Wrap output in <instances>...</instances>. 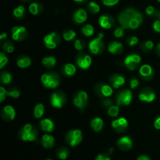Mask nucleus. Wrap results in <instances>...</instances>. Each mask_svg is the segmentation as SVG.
<instances>
[{
  "mask_svg": "<svg viewBox=\"0 0 160 160\" xmlns=\"http://www.w3.org/2000/svg\"><path fill=\"white\" fill-rule=\"evenodd\" d=\"M118 20L125 29H136L143 22V17L134 9L128 8L120 12Z\"/></svg>",
  "mask_w": 160,
  "mask_h": 160,
  "instance_id": "nucleus-1",
  "label": "nucleus"
},
{
  "mask_svg": "<svg viewBox=\"0 0 160 160\" xmlns=\"http://www.w3.org/2000/svg\"><path fill=\"white\" fill-rule=\"evenodd\" d=\"M19 137L23 142H34L37 140L38 131L33 125H24L19 132Z\"/></svg>",
  "mask_w": 160,
  "mask_h": 160,
  "instance_id": "nucleus-2",
  "label": "nucleus"
},
{
  "mask_svg": "<svg viewBox=\"0 0 160 160\" xmlns=\"http://www.w3.org/2000/svg\"><path fill=\"white\" fill-rule=\"evenodd\" d=\"M41 81L44 87L46 88L54 89L56 88L60 84V78L55 72L45 73L41 77Z\"/></svg>",
  "mask_w": 160,
  "mask_h": 160,
  "instance_id": "nucleus-3",
  "label": "nucleus"
},
{
  "mask_svg": "<svg viewBox=\"0 0 160 160\" xmlns=\"http://www.w3.org/2000/svg\"><path fill=\"white\" fill-rule=\"evenodd\" d=\"M66 142L71 147L77 146L81 142L83 139V134L80 130L73 129L69 131L66 134Z\"/></svg>",
  "mask_w": 160,
  "mask_h": 160,
  "instance_id": "nucleus-4",
  "label": "nucleus"
},
{
  "mask_svg": "<svg viewBox=\"0 0 160 160\" xmlns=\"http://www.w3.org/2000/svg\"><path fill=\"white\" fill-rule=\"evenodd\" d=\"M73 103L81 110H84L88 103V95L84 91L76 92L73 98Z\"/></svg>",
  "mask_w": 160,
  "mask_h": 160,
  "instance_id": "nucleus-5",
  "label": "nucleus"
},
{
  "mask_svg": "<svg viewBox=\"0 0 160 160\" xmlns=\"http://www.w3.org/2000/svg\"><path fill=\"white\" fill-rule=\"evenodd\" d=\"M133 99V95L129 89L120 91L116 97L117 106H129Z\"/></svg>",
  "mask_w": 160,
  "mask_h": 160,
  "instance_id": "nucleus-6",
  "label": "nucleus"
},
{
  "mask_svg": "<svg viewBox=\"0 0 160 160\" xmlns=\"http://www.w3.org/2000/svg\"><path fill=\"white\" fill-rule=\"evenodd\" d=\"M103 39V34L102 33H99L98 37L96 38L93 39L90 42L88 45L89 50L91 52L93 53L95 55H98L103 51L104 48V43L102 42Z\"/></svg>",
  "mask_w": 160,
  "mask_h": 160,
  "instance_id": "nucleus-7",
  "label": "nucleus"
},
{
  "mask_svg": "<svg viewBox=\"0 0 160 160\" xmlns=\"http://www.w3.org/2000/svg\"><path fill=\"white\" fill-rule=\"evenodd\" d=\"M67 102V97L62 92H55L52 94L50 98V103L55 108L60 109L64 106Z\"/></svg>",
  "mask_w": 160,
  "mask_h": 160,
  "instance_id": "nucleus-8",
  "label": "nucleus"
},
{
  "mask_svg": "<svg viewBox=\"0 0 160 160\" xmlns=\"http://www.w3.org/2000/svg\"><path fill=\"white\" fill-rule=\"evenodd\" d=\"M60 42V36L58 33L52 32L47 34L44 38V43L46 48L49 49H54Z\"/></svg>",
  "mask_w": 160,
  "mask_h": 160,
  "instance_id": "nucleus-9",
  "label": "nucleus"
},
{
  "mask_svg": "<svg viewBox=\"0 0 160 160\" xmlns=\"http://www.w3.org/2000/svg\"><path fill=\"white\" fill-rule=\"evenodd\" d=\"M141 61H142V58L139 55L131 54L125 58L124 64L128 70H134L139 67Z\"/></svg>",
  "mask_w": 160,
  "mask_h": 160,
  "instance_id": "nucleus-10",
  "label": "nucleus"
},
{
  "mask_svg": "<svg viewBox=\"0 0 160 160\" xmlns=\"http://www.w3.org/2000/svg\"><path fill=\"white\" fill-rule=\"evenodd\" d=\"M95 92L98 96L101 98H109L112 95V88L108 84L99 83L95 87Z\"/></svg>",
  "mask_w": 160,
  "mask_h": 160,
  "instance_id": "nucleus-11",
  "label": "nucleus"
},
{
  "mask_svg": "<svg viewBox=\"0 0 160 160\" xmlns=\"http://www.w3.org/2000/svg\"><path fill=\"white\" fill-rule=\"evenodd\" d=\"M92 59L89 55L81 52L78 54L76 57L77 65L82 70H87L92 65Z\"/></svg>",
  "mask_w": 160,
  "mask_h": 160,
  "instance_id": "nucleus-12",
  "label": "nucleus"
},
{
  "mask_svg": "<svg viewBox=\"0 0 160 160\" xmlns=\"http://www.w3.org/2000/svg\"><path fill=\"white\" fill-rule=\"evenodd\" d=\"M11 34H12V38L14 41L22 42V41L26 39L27 36H28V32H27V30L24 27L17 26L12 28Z\"/></svg>",
  "mask_w": 160,
  "mask_h": 160,
  "instance_id": "nucleus-13",
  "label": "nucleus"
},
{
  "mask_svg": "<svg viewBox=\"0 0 160 160\" xmlns=\"http://www.w3.org/2000/svg\"><path fill=\"white\" fill-rule=\"evenodd\" d=\"M156 96V95L154 91L152 88H148L142 89L138 95L139 99L142 102H152L155 100Z\"/></svg>",
  "mask_w": 160,
  "mask_h": 160,
  "instance_id": "nucleus-14",
  "label": "nucleus"
},
{
  "mask_svg": "<svg viewBox=\"0 0 160 160\" xmlns=\"http://www.w3.org/2000/svg\"><path fill=\"white\" fill-rule=\"evenodd\" d=\"M139 73L142 79L145 81H151L154 76V71L152 67L148 64L142 65L139 69Z\"/></svg>",
  "mask_w": 160,
  "mask_h": 160,
  "instance_id": "nucleus-15",
  "label": "nucleus"
},
{
  "mask_svg": "<svg viewBox=\"0 0 160 160\" xmlns=\"http://www.w3.org/2000/svg\"><path fill=\"white\" fill-rule=\"evenodd\" d=\"M128 127V122L127 119L121 117V118L117 119L112 122V128L114 131L118 133L124 132Z\"/></svg>",
  "mask_w": 160,
  "mask_h": 160,
  "instance_id": "nucleus-16",
  "label": "nucleus"
},
{
  "mask_svg": "<svg viewBox=\"0 0 160 160\" xmlns=\"http://www.w3.org/2000/svg\"><path fill=\"white\" fill-rule=\"evenodd\" d=\"M98 23H99L100 26L104 29H110L115 24V20H114L113 17L111 16L108 15V14H104L99 17Z\"/></svg>",
  "mask_w": 160,
  "mask_h": 160,
  "instance_id": "nucleus-17",
  "label": "nucleus"
},
{
  "mask_svg": "<svg viewBox=\"0 0 160 160\" xmlns=\"http://www.w3.org/2000/svg\"><path fill=\"white\" fill-rule=\"evenodd\" d=\"M117 145L120 149L123 150V151H128V150L132 148L133 141L129 136H123L117 141Z\"/></svg>",
  "mask_w": 160,
  "mask_h": 160,
  "instance_id": "nucleus-18",
  "label": "nucleus"
},
{
  "mask_svg": "<svg viewBox=\"0 0 160 160\" xmlns=\"http://www.w3.org/2000/svg\"><path fill=\"white\" fill-rule=\"evenodd\" d=\"M1 116L2 119L6 121H11L15 119L16 112L15 109L11 106H6L2 109Z\"/></svg>",
  "mask_w": 160,
  "mask_h": 160,
  "instance_id": "nucleus-19",
  "label": "nucleus"
},
{
  "mask_svg": "<svg viewBox=\"0 0 160 160\" xmlns=\"http://www.w3.org/2000/svg\"><path fill=\"white\" fill-rule=\"evenodd\" d=\"M109 82L114 88H119L125 84V78L122 75L118 73H114L109 78Z\"/></svg>",
  "mask_w": 160,
  "mask_h": 160,
  "instance_id": "nucleus-20",
  "label": "nucleus"
},
{
  "mask_svg": "<svg viewBox=\"0 0 160 160\" xmlns=\"http://www.w3.org/2000/svg\"><path fill=\"white\" fill-rule=\"evenodd\" d=\"M88 14L87 12L84 10V9H79L73 13V21L76 23L79 24V23H83L87 20Z\"/></svg>",
  "mask_w": 160,
  "mask_h": 160,
  "instance_id": "nucleus-21",
  "label": "nucleus"
},
{
  "mask_svg": "<svg viewBox=\"0 0 160 160\" xmlns=\"http://www.w3.org/2000/svg\"><path fill=\"white\" fill-rule=\"evenodd\" d=\"M39 126H40V128L42 131L48 133L52 132L55 128L54 123L50 119H44V120H42L39 123Z\"/></svg>",
  "mask_w": 160,
  "mask_h": 160,
  "instance_id": "nucleus-22",
  "label": "nucleus"
},
{
  "mask_svg": "<svg viewBox=\"0 0 160 160\" xmlns=\"http://www.w3.org/2000/svg\"><path fill=\"white\" fill-rule=\"evenodd\" d=\"M123 50V45L119 42H112L108 45V51L112 54H120Z\"/></svg>",
  "mask_w": 160,
  "mask_h": 160,
  "instance_id": "nucleus-23",
  "label": "nucleus"
},
{
  "mask_svg": "<svg viewBox=\"0 0 160 160\" xmlns=\"http://www.w3.org/2000/svg\"><path fill=\"white\" fill-rule=\"evenodd\" d=\"M61 71H62V74L65 75L67 77H71L73 76L76 73L77 70L76 67L72 63H66L61 68Z\"/></svg>",
  "mask_w": 160,
  "mask_h": 160,
  "instance_id": "nucleus-24",
  "label": "nucleus"
},
{
  "mask_svg": "<svg viewBox=\"0 0 160 160\" xmlns=\"http://www.w3.org/2000/svg\"><path fill=\"white\" fill-rule=\"evenodd\" d=\"M42 145L45 148H51L54 145L55 140L54 138L49 134H44L42 138Z\"/></svg>",
  "mask_w": 160,
  "mask_h": 160,
  "instance_id": "nucleus-25",
  "label": "nucleus"
},
{
  "mask_svg": "<svg viewBox=\"0 0 160 160\" xmlns=\"http://www.w3.org/2000/svg\"><path fill=\"white\" fill-rule=\"evenodd\" d=\"M103 125H104L103 120L99 117H95L91 121V127H92V130L96 132H99L102 130Z\"/></svg>",
  "mask_w": 160,
  "mask_h": 160,
  "instance_id": "nucleus-26",
  "label": "nucleus"
},
{
  "mask_svg": "<svg viewBox=\"0 0 160 160\" xmlns=\"http://www.w3.org/2000/svg\"><path fill=\"white\" fill-rule=\"evenodd\" d=\"M17 64L20 68H28L31 64V59L28 56H21L17 59Z\"/></svg>",
  "mask_w": 160,
  "mask_h": 160,
  "instance_id": "nucleus-27",
  "label": "nucleus"
},
{
  "mask_svg": "<svg viewBox=\"0 0 160 160\" xmlns=\"http://www.w3.org/2000/svg\"><path fill=\"white\" fill-rule=\"evenodd\" d=\"M42 62L46 68H53L56 65V59L54 56H46L42 59Z\"/></svg>",
  "mask_w": 160,
  "mask_h": 160,
  "instance_id": "nucleus-28",
  "label": "nucleus"
},
{
  "mask_svg": "<svg viewBox=\"0 0 160 160\" xmlns=\"http://www.w3.org/2000/svg\"><path fill=\"white\" fill-rule=\"evenodd\" d=\"M43 10V7L40 3L33 2L29 6V11L33 15H38Z\"/></svg>",
  "mask_w": 160,
  "mask_h": 160,
  "instance_id": "nucleus-29",
  "label": "nucleus"
},
{
  "mask_svg": "<svg viewBox=\"0 0 160 160\" xmlns=\"http://www.w3.org/2000/svg\"><path fill=\"white\" fill-rule=\"evenodd\" d=\"M45 113V107L44 105L42 103H38L35 106L34 109V116L35 118L39 119L42 117V116Z\"/></svg>",
  "mask_w": 160,
  "mask_h": 160,
  "instance_id": "nucleus-30",
  "label": "nucleus"
},
{
  "mask_svg": "<svg viewBox=\"0 0 160 160\" xmlns=\"http://www.w3.org/2000/svg\"><path fill=\"white\" fill-rule=\"evenodd\" d=\"M69 154H70L69 150L67 149V148H64V147L59 148V149L57 150V152H56V156H57V157L61 160L67 159Z\"/></svg>",
  "mask_w": 160,
  "mask_h": 160,
  "instance_id": "nucleus-31",
  "label": "nucleus"
},
{
  "mask_svg": "<svg viewBox=\"0 0 160 160\" xmlns=\"http://www.w3.org/2000/svg\"><path fill=\"white\" fill-rule=\"evenodd\" d=\"M81 31H82L83 34L87 36V37H91L95 33L93 26L91 24H85L84 26H83L81 28Z\"/></svg>",
  "mask_w": 160,
  "mask_h": 160,
  "instance_id": "nucleus-32",
  "label": "nucleus"
},
{
  "mask_svg": "<svg viewBox=\"0 0 160 160\" xmlns=\"http://www.w3.org/2000/svg\"><path fill=\"white\" fill-rule=\"evenodd\" d=\"M62 37H63L65 41L70 42V41L73 40L75 38V37H76V33L73 30H66L62 33Z\"/></svg>",
  "mask_w": 160,
  "mask_h": 160,
  "instance_id": "nucleus-33",
  "label": "nucleus"
},
{
  "mask_svg": "<svg viewBox=\"0 0 160 160\" xmlns=\"http://www.w3.org/2000/svg\"><path fill=\"white\" fill-rule=\"evenodd\" d=\"M13 16L17 19L23 18L25 16V8L23 6H17L13 10Z\"/></svg>",
  "mask_w": 160,
  "mask_h": 160,
  "instance_id": "nucleus-34",
  "label": "nucleus"
},
{
  "mask_svg": "<svg viewBox=\"0 0 160 160\" xmlns=\"http://www.w3.org/2000/svg\"><path fill=\"white\" fill-rule=\"evenodd\" d=\"M0 79H1V82L4 84H10L12 81V75L7 71H4L1 73L0 76Z\"/></svg>",
  "mask_w": 160,
  "mask_h": 160,
  "instance_id": "nucleus-35",
  "label": "nucleus"
},
{
  "mask_svg": "<svg viewBox=\"0 0 160 160\" xmlns=\"http://www.w3.org/2000/svg\"><path fill=\"white\" fill-rule=\"evenodd\" d=\"M141 48H142V51L148 52L152 51V48H154V43L152 41H145L141 45Z\"/></svg>",
  "mask_w": 160,
  "mask_h": 160,
  "instance_id": "nucleus-36",
  "label": "nucleus"
},
{
  "mask_svg": "<svg viewBox=\"0 0 160 160\" xmlns=\"http://www.w3.org/2000/svg\"><path fill=\"white\" fill-rule=\"evenodd\" d=\"M119 113H120V108H119V106H113V105H112L108 109V114H109V117H118Z\"/></svg>",
  "mask_w": 160,
  "mask_h": 160,
  "instance_id": "nucleus-37",
  "label": "nucleus"
},
{
  "mask_svg": "<svg viewBox=\"0 0 160 160\" xmlns=\"http://www.w3.org/2000/svg\"><path fill=\"white\" fill-rule=\"evenodd\" d=\"M88 10L91 12V13H98L100 11V7L96 2H90L88 5Z\"/></svg>",
  "mask_w": 160,
  "mask_h": 160,
  "instance_id": "nucleus-38",
  "label": "nucleus"
},
{
  "mask_svg": "<svg viewBox=\"0 0 160 160\" xmlns=\"http://www.w3.org/2000/svg\"><path fill=\"white\" fill-rule=\"evenodd\" d=\"M2 49L3 51L6 52L11 53L13 52L14 50V45L11 41H7V42H5L4 44L2 45Z\"/></svg>",
  "mask_w": 160,
  "mask_h": 160,
  "instance_id": "nucleus-39",
  "label": "nucleus"
},
{
  "mask_svg": "<svg viewBox=\"0 0 160 160\" xmlns=\"http://www.w3.org/2000/svg\"><path fill=\"white\" fill-rule=\"evenodd\" d=\"M6 95H8V96L13 98H17L20 95V91H19L17 88H12L9 91H6Z\"/></svg>",
  "mask_w": 160,
  "mask_h": 160,
  "instance_id": "nucleus-40",
  "label": "nucleus"
},
{
  "mask_svg": "<svg viewBox=\"0 0 160 160\" xmlns=\"http://www.w3.org/2000/svg\"><path fill=\"white\" fill-rule=\"evenodd\" d=\"M74 47L78 51H82L85 48V43L81 39H77L74 42Z\"/></svg>",
  "mask_w": 160,
  "mask_h": 160,
  "instance_id": "nucleus-41",
  "label": "nucleus"
},
{
  "mask_svg": "<svg viewBox=\"0 0 160 160\" xmlns=\"http://www.w3.org/2000/svg\"><path fill=\"white\" fill-rule=\"evenodd\" d=\"M125 28L123 27H120V28H117V29L114 31V35L116 38H121L124 36L125 34Z\"/></svg>",
  "mask_w": 160,
  "mask_h": 160,
  "instance_id": "nucleus-42",
  "label": "nucleus"
},
{
  "mask_svg": "<svg viewBox=\"0 0 160 160\" xmlns=\"http://www.w3.org/2000/svg\"><path fill=\"white\" fill-rule=\"evenodd\" d=\"M8 62V57L4 52H0V68L2 69Z\"/></svg>",
  "mask_w": 160,
  "mask_h": 160,
  "instance_id": "nucleus-43",
  "label": "nucleus"
},
{
  "mask_svg": "<svg viewBox=\"0 0 160 160\" xmlns=\"http://www.w3.org/2000/svg\"><path fill=\"white\" fill-rule=\"evenodd\" d=\"M138 42V38L136 36H131L127 39V43L129 46H134Z\"/></svg>",
  "mask_w": 160,
  "mask_h": 160,
  "instance_id": "nucleus-44",
  "label": "nucleus"
},
{
  "mask_svg": "<svg viewBox=\"0 0 160 160\" xmlns=\"http://www.w3.org/2000/svg\"><path fill=\"white\" fill-rule=\"evenodd\" d=\"M102 105L104 108H109L112 105V101L111 98H105L102 101Z\"/></svg>",
  "mask_w": 160,
  "mask_h": 160,
  "instance_id": "nucleus-45",
  "label": "nucleus"
},
{
  "mask_svg": "<svg viewBox=\"0 0 160 160\" xmlns=\"http://www.w3.org/2000/svg\"><path fill=\"white\" fill-rule=\"evenodd\" d=\"M120 0H102V2L106 6H113L118 3Z\"/></svg>",
  "mask_w": 160,
  "mask_h": 160,
  "instance_id": "nucleus-46",
  "label": "nucleus"
},
{
  "mask_svg": "<svg viewBox=\"0 0 160 160\" xmlns=\"http://www.w3.org/2000/svg\"><path fill=\"white\" fill-rule=\"evenodd\" d=\"M156 9H155L153 6H148V7L146 8L145 12H146L147 15L149 16V17H154L155 13H156Z\"/></svg>",
  "mask_w": 160,
  "mask_h": 160,
  "instance_id": "nucleus-47",
  "label": "nucleus"
},
{
  "mask_svg": "<svg viewBox=\"0 0 160 160\" xmlns=\"http://www.w3.org/2000/svg\"><path fill=\"white\" fill-rule=\"evenodd\" d=\"M138 84H139V81L137 79V78H132V79L131 80V81H130V86H131V88L132 89L136 88L138 86Z\"/></svg>",
  "mask_w": 160,
  "mask_h": 160,
  "instance_id": "nucleus-48",
  "label": "nucleus"
},
{
  "mask_svg": "<svg viewBox=\"0 0 160 160\" xmlns=\"http://www.w3.org/2000/svg\"><path fill=\"white\" fill-rule=\"evenodd\" d=\"M153 29L156 32L160 33V18L157 19L153 23Z\"/></svg>",
  "mask_w": 160,
  "mask_h": 160,
  "instance_id": "nucleus-49",
  "label": "nucleus"
},
{
  "mask_svg": "<svg viewBox=\"0 0 160 160\" xmlns=\"http://www.w3.org/2000/svg\"><path fill=\"white\" fill-rule=\"evenodd\" d=\"M6 90L3 87H0V102H2L6 98Z\"/></svg>",
  "mask_w": 160,
  "mask_h": 160,
  "instance_id": "nucleus-50",
  "label": "nucleus"
},
{
  "mask_svg": "<svg viewBox=\"0 0 160 160\" xmlns=\"http://www.w3.org/2000/svg\"><path fill=\"white\" fill-rule=\"evenodd\" d=\"M95 160H111V159H110V157H109L107 154L102 153V154H99L96 158H95Z\"/></svg>",
  "mask_w": 160,
  "mask_h": 160,
  "instance_id": "nucleus-51",
  "label": "nucleus"
},
{
  "mask_svg": "<svg viewBox=\"0 0 160 160\" xmlns=\"http://www.w3.org/2000/svg\"><path fill=\"white\" fill-rule=\"evenodd\" d=\"M154 127H155V128H156V129L159 130V131H160V116H159V117H158L156 119V120H155Z\"/></svg>",
  "mask_w": 160,
  "mask_h": 160,
  "instance_id": "nucleus-52",
  "label": "nucleus"
},
{
  "mask_svg": "<svg viewBox=\"0 0 160 160\" xmlns=\"http://www.w3.org/2000/svg\"><path fill=\"white\" fill-rule=\"evenodd\" d=\"M137 160H151V159H150L149 157H148V156H141L138 158Z\"/></svg>",
  "mask_w": 160,
  "mask_h": 160,
  "instance_id": "nucleus-53",
  "label": "nucleus"
},
{
  "mask_svg": "<svg viewBox=\"0 0 160 160\" xmlns=\"http://www.w3.org/2000/svg\"><path fill=\"white\" fill-rule=\"evenodd\" d=\"M156 53L160 56V42L156 46Z\"/></svg>",
  "mask_w": 160,
  "mask_h": 160,
  "instance_id": "nucleus-54",
  "label": "nucleus"
},
{
  "mask_svg": "<svg viewBox=\"0 0 160 160\" xmlns=\"http://www.w3.org/2000/svg\"><path fill=\"white\" fill-rule=\"evenodd\" d=\"M6 37H7V34H6V33H3V34H2V35L0 36V40H3L4 38H6Z\"/></svg>",
  "mask_w": 160,
  "mask_h": 160,
  "instance_id": "nucleus-55",
  "label": "nucleus"
},
{
  "mask_svg": "<svg viewBox=\"0 0 160 160\" xmlns=\"http://www.w3.org/2000/svg\"><path fill=\"white\" fill-rule=\"evenodd\" d=\"M74 2H82L85 1V0H73Z\"/></svg>",
  "mask_w": 160,
  "mask_h": 160,
  "instance_id": "nucleus-56",
  "label": "nucleus"
},
{
  "mask_svg": "<svg viewBox=\"0 0 160 160\" xmlns=\"http://www.w3.org/2000/svg\"><path fill=\"white\" fill-rule=\"evenodd\" d=\"M45 160H52L51 159H45Z\"/></svg>",
  "mask_w": 160,
  "mask_h": 160,
  "instance_id": "nucleus-57",
  "label": "nucleus"
},
{
  "mask_svg": "<svg viewBox=\"0 0 160 160\" xmlns=\"http://www.w3.org/2000/svg\"><path fill=\"white\" fill-rule=\"evenodd\" d=\"M158 2H160V0H158Z\"/></svg>",
  "mask_w": 160,
  "mask_h": 160,
  "instance_id": "nucleus-58",
  "label": "nucleus"
},
{
  "mask_svg": "<svg viewBox=\"0 0 160 160\" xmlns=\"http://www.w3.org/2000/svg\"><path fill=\"white\" fill-rule=\"evenodd\" d=\"M24 1H28V0H24Z\"/></svg>",
  "mask_w": 160,
  "mask_h": 160,
  "instance_id": "nucleus-59",
  "label": "nucleus"
}]
</instances>
